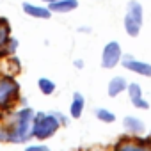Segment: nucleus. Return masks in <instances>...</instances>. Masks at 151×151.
Masks as SVG:
<instances>
[{
    "label": "nucleus",
    "mask_w": 151,
    "mask_h": 151,
    "mask_svg": "<svg viewBox=\"0 0 151 151\" xmlns=\"http://www.w3.org/2000/svg\"><path fill=\"white\" fill-rule=\"evenodd\" d=\"M124 126H126L128 132H132V133H135V135L144 132V123H142L140 119L133 117V116H126V117H124Z\"/></svg>",
    "instance_id": "obj_12"
},
{
    "label": "nucleus",
    "mask_w": 151,
    "mask_h": 151,
    "mask_svg": "<svg viewBox=\"0 0 151 151\" xmlns=\"http://www.w3.org/2000/svg\"><path fill=\"white\" fill-rule=\"evenodd\" d=\"M60 126V121L55 117V114H43L37 112L34 114V123H32V137L37 140L50 139Z\"/></svg>",
    "instance_id": "obj_2"
},
{
    "label": "nucleus",
    "mask_w": 151,
    "mask_h": 151,
    "mask_svg": "<svg viewBox=\"0 0 151 151\" xmlns=\"http://www.w3.org/2000/svg\"><path fill=\"white\" fill-rule=\"evenodd\" d=\"M128 94H130V101L135 109H149V103L142 98V91H140V86L139 84H128Z\"/></svg>",
    "instance_id": "obj_7"
},
{
    "label": "nucleus",
    "mask_w": 151,
    "mask_h": 151,
    "mask_svg": "<svg viewBox=\"0 0 151 151\" xmlns=\"http://www.w3.org/2000/svg\"><path fill=\"white\" fill-rule=\"evenodd\" d=\"M43 2H46V4H52V2H57V0H43Z\"/></svg>",
    "instance_id": "obj_19"
},
{
    "label": "nucleus",
    "mask_w": 151,
    "mask_h": 151,
    "mask_svg": "<svg viewBox=\"0 0 151 151\" xmlns=\"http://www.w3.org/2000/svg\"><path fill=\"white\" fill-rule=\"evenodd\" d=\"M140 27H142V6L137 0H132V2H128L126 14H124V29L128 36L137 37L140 32Z\"/></svg>",
    "instance_id": "obj_3"
},
{
    "label": "nucleus",
    "mask_w": 151,
    "mask_h": 151,
    "mask_svg": "<svg viewBox=\"0 0 151 151\" xmlns=\"http://www.w3.org/2000/svg\"><path fill=\"white\" fill-rule=\"evenodd\" d=\"M126 87H128L126 78H123V77H114V78L110 80V84H109V96L116 98V96H117L119 93H123Z\"/></svg>",
    "instance_id": "obj_10"
},
{
    "label": "nucleus",
    "mask_w": 151,
    "mask_h": 151,
    "mask_svg": "<svg viewBox=\"0 0 151 151\" xmlns=\"http://www.w3.org/2000/svg\"><path fill=\"white\" fill-rule=\"evenodd\" d=\"M20 94V86L14 78L4 77L0 78V110H7Z\"/></svg>",
    "instance_id": "obj_4"
},
{
    "label": "nucleus",
    "mask_w": 151,
    "mask_h": 151,
    "mask_svg": "<svg viewBox=\"0 0 151 151\" xmlns=\"http://www.w3.org/2000/svg\"><path fill=\"white\" fill-rule=\"evenodd\" d=\"M53 114H55V117L60 121V124H68V117H64V116H62V114H59V112H53Z\"/></svg>",
    "instance_id": "obj_17"
},
{
    "label": "nucleus",
    "mask_w": 151,
    "mask_h": 151,
    "mask_svg": "<svg viewBox=\"0 0 151 151\" xmlns=\"http://www.w3.org/2000/svg\"><path fill=\"white\" fill-rule=\"evenodd\" d=\"M77 7H78L77 0H57V2L50 4V11H53V13H69Z\"/></svg>",
    "instance_id": "obj_9"
},
{
    "label": "nucleus",
    "mask_w": 151,
    "mask_h": 151,
    "mask_svg": "<svg viewBox=\"0 0 151 151\" xmlns=\"http://www.w3.org/2000/svg\"><path fill=\"white\" fill-rule=\"evenodd\" d=\"M37 86H39V89H41L43 94H52V93L55 91V84H53L50 78H39Z\"/></svg>",
    "instance_id": "obj_13"
},
{
    "label": "nucleus",
    "mask_w": 151,
    "mask_h": 151,
    "mask_svg": "<svg viewBox=\"0 0 151 151\" xmlns=\"http://www.w3.org/2000/svg\"><path fill=\"white\" fill-rule=\"evenodd\" d=\"M75 68L82 69V68H84V60H82V59H80V60H75Z\"/></svg>",
    "instance_id": "obj_18"
},
{
    "label": "nucleus",
    "mask_w": 151,
    "mask_h": 151,
    "mask_svg": "<svg viewBox=\"0 0 151 151\" xmlns=\"http://www.w3.org/2000/svg\"><path fill=\"white\" fill-rule=\"evenodd\" d=\"M121 55H123V52H121L119 43H116V41L107 43L105 48H103V55H101V66L103 68L117 66V62L121 60Z\"/></svg>",
    "instance_id": "obj_5"
},
{
    "label": "nucleus",
    "mask_w": 151,
    "mask_h": 151,
    "mask_svg": "<svg viewBox=\"0 0 151 151\" xmlns=\"http://www.w3.org/2000/svg\"><path fill=\"white\" fill-rule=\"evenodd\" d=\"M96 117L103 123H114L116 121V116L112 112H109L107 109H96Z\"/></svg>",
    "instance_id": "obj_14"
},
{
    "label": "nucleus",
    "mask_w": 151,
    "mask_h": 151,
    "mask_svg": "<svg viewBox=\"0 0 151 151\" xmlns=\"http://www.w3.org/2000/svg\"><path fill=\"white\" fill-rule=\"evenodd\" d=\"M48 147L46 146H29L27 147V151H46Z\"/></svg>",
    "instance_id": "obj_16"
},
{
    "label": "nucleus",
    "mask_w": 151,
    "mask_h": 151,
    "mask_svg": "<svg viewBox=\"0 0 151 151\" xmlns=\"http://www.w3.org/2000/svg\"><path fill=\"white\" fill-rule=\"evenodd\" d=\"M84 103H86V100H84V96H82L80 93H75V94H73V101H71V117L78 119V117L82 116V112H84Z\"/></svg>",
    "instance_id": "obj_11"
},
{
    "label": "nucleus",
    "mask_w": 151,
    "mask_h": 151,
    "mask_svg": "<svg viewBox=\"0 0 151 151\" xmlns=\"http://www.w3.org/2000/svg\"><path fill=\"white\" fill-rule=\"evenodd\" d=\"M123 66L133 73H139V75H144V77H151V64L147 62H142V60H137L133 59L132 55H124L123 57Z\"/></svg>",
    "instance_id": "obj_6"
},
{
    "label": "nucleus",
    "mask_w": 151,
    "mask_h": 151,
    "mask_svg": "<svg viewBox=\"0 0 151 151\" xmlns=\"http://www.w3.org/2000/svg\"><path fill=\"white\" fill-rule=\"evenodd\" d=\"M9 27H7V23L4 25V29L0 30V46H4L6 43H9Z\"/></svg>",
    "instance_id": "obj_15"
},
{
    "label": "nucleus",
    "mask_w": 151,
    "mask_h": 151,
    "mask_svg": "<svg viewBox=\"0 0 151 151\" xmlns=\"http://www.w3.org/2000/svg\"><path fill=\"white\" fill-rule=\"evenodd\" d=\"M23 11H25L27 14H30V16H34V18H41V20H48V18H50V14H52L50 7L32 6V4H29V2H25V4H23Z\"/></svg>",
    "instance_id": "obj_8"
},
{
    "label": "nucleus",
    "mask_w": 151,
    "mask_h": 151,
    "mask_svg": "<svg viewBox=\"0 0 151 151\" xmlns=\"http://www.w3.org/2000/svg\"><path fill=\"white\" fill-rule=\"evenodd\" d=\"M32 123H34L32 109H22L20 112H16L11 128H7V140L25 142L32 139Z\"/></svg>",
    "instance_id": "obj_1"
}]
</instances>
